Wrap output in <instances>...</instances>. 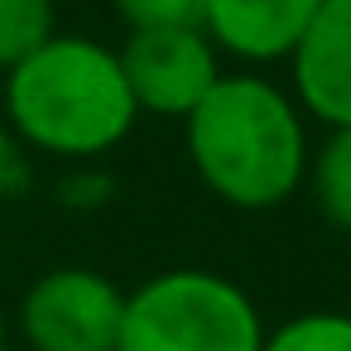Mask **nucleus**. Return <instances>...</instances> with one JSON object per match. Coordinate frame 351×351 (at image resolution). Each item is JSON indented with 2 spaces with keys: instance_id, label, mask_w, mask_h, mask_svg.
<instances>
[{
  "instance_id": "1a4fd4ad",
  "label": "nucleus",
  "mask_w": 351,
  "mask_h": 351,
  "mask_svg": "<svg viewBox=\"0 0 351 351\" xmlns=\"http://www.w3.org/2000/svg\"><path fill=\"white\" fill-rule=\"evenodd\" d=\"M53 39V0H0V73Z\"/></svg>"
},
{
  "instance_id": "0eeeda50",
  "label": "nucleus",
  "mask_w": 351,
  "mask_h": 351,
  "mask_svg": "<svg viewBox=\"0 0 351 351\" xmlns=\"http://www.w3.org/2000/svg\"><path fill=\"white\" fill-rule=\"evenodd\" d=\"M317 5L322 0H207L202 34L245 63H274L293 53Z\"/></svg>"
},
{
  "instance_id": "4468645a",
  "label": "nucleus",
  "mask_w": 351,
  "mask_h": 351,
  "mask_svg": "<svg viewBox=\"0 0 351 351\" xmlns=\"http://www.w3.org/2000/svg\"><path fill=\"white\" fill-rule=\"evenodd\" d=\"M0 351H10V346H0Z\"/></svg>"
},
{
  "instance_id": "f03ea898",
  "label": "nucleus",
  "mask_w": 351,
  "mask_h": 351,
  "mask_svg": "<svg viewBox=\"0 0 351 351\" xmlns=\"http://www.w3.org/2000/svg\"><path fill=\"white\" fill-rule=\"evenodd\" d=\"M5 111L25 145L63 159L116 149L140 116L121 53L77 34H53L39 53L10 68Z\"/></svg>"
},
{
  "instance_id": "9d476101",
  "label": "nucleus",
  "mask_w": 351,
  "mask_h": 351,
  "mask_svg": "<svg viewBox=\"0 0 351 351\" xmlns=\"http://www.w3.org/2000/svg\"><path fill=\"white\" fill-rule=\"evenodd\" d=\"M260 351H351V313L322 308V313H298L265 332Z\"/></svg>"
},
{
  "instance_id": "423d86ee",
  "label": "nucleus",
  "mask_w": 351,
  "mask_h": 351,
  "mask_svg": "<svg viewBox=\"0 0 351 351\" xmlns=\"http://www.w3.org/2000/svg\"><path fill=\"white\" fill-rule=\"evenodd\" d=\"M289 63L303 111L327 130L351 125V0H322Z\"/></svg>"
},
{
  "instance_id": "9b49d317",
  "label": "nucleus",
  "mask_w": 351,
  "mask_h": 351,
  "mask_svg": "<svg viewBox=\"0 0 351 351\" xmlns=\"http://www.w3.org/2000/svg\"><path fill=\"white\" fill-rule=\"evenodd\" d=\"M130 29H202L207 0H116Z\"/></svg>"
},
{
  "instance_id": "f257e3e1",
  "label": "nucleus",
  "mask_w": 351,
  "mask_h": 351,
  "mask_svg": "<svg viewBox=\"0 0 351 351\" xmlns=\"http://www.w3.org/2000/svg\"><path fill=\"white\" fill-rule=\"evenodd\" d=\"M197 178L241 212H265L293 197L308 173V135L298 106L265 77L236 73L183 116Z\"/></svg>"
},
{
  "instance_id": "6e6552de",
  "label": "nucleus",
  "mask_w": 351,
  "mask_h": 351,
  "mask_svg": "<svg viewBox=\"0 0 351 351\" xmlns=\"http://www.w3.org/2000/svg\"><path fill=\"white\" fill-rule=\"evenodd\" d=\"M313 197L322 217L351 236V125H337L313 164Z\"/></svg>"
},
{
  "instance_id": "ddd939ff",
  "label": "nucleus",
  "mask_w": 351,
  "mask_h": 351,
  "mask_svg": "<svg viewBox=\"0 0 351 351\" xmlns=\"http://www.w3.org/2000/svg\"><path fill=\"white\" fill-rule=\"evenodd\" d=\"M0 346H5V313H0Z\"/></svg>"
},
{
  "instance_id": "f8f14e48",
  "label": "nucleus",
  "mask_w": 351,
  "mask_h": 351,
  "mask_svg": "<svg viewBox=\"0 0 351 351\" xmlns=\"http://www.w3.org/2000/svg\"><path fill=\"white\" fill-rule=\"evenodd\" d=\"M25 159H20V149H15V140L0 130V197H10V193H20L25 188Z\"/></svg>"
},
{
  "instance_id": "7ed1b4c3",
  "label": "nucleus",
  "mask_w": 351,
  "mask_h": 351,
  "mask_svg": "<svg viewBox=\"0 0 351 351\" xmlns=\"http://www.w3.org/2000/svg\"><path fill=\"white\" fill-rule=\"evenodd\" d=\"M265 327L241 284L212 269H169L125 293L116 351H260Z\"/></svg>"
},
{
  "instance_id": "20e7f679",
  "label": "nucleus",
  "mask_w": 351,
  "mask_h": 351,
  "mask_svg": "<svg viewBox=\"0 0 351 351\" xmlns=\"http://www.w3.org/2000/svg\"><path fill=\"white\" fill-rule=\"evenodd\" d=\"M125 293L82 265L34 279L20 303V327L34 351H116Z\"/></svg>"
},
{
  "instance_id": "39448f33",
  "label": "nucleus",
  "mask_w": 351,
  "mask_h": 351,
  "mask_svg": "<svg viewBox=\"0 0 351 351\" xmlns=\"http://www.w3.org/2000/svg\"><path fill=\"white\" fill-rule=\"evenodd\" d=\"M121 68L140 111L188 116L221 77L217 44L202 29H130Z\"/></svg>"
}]
</instances>
